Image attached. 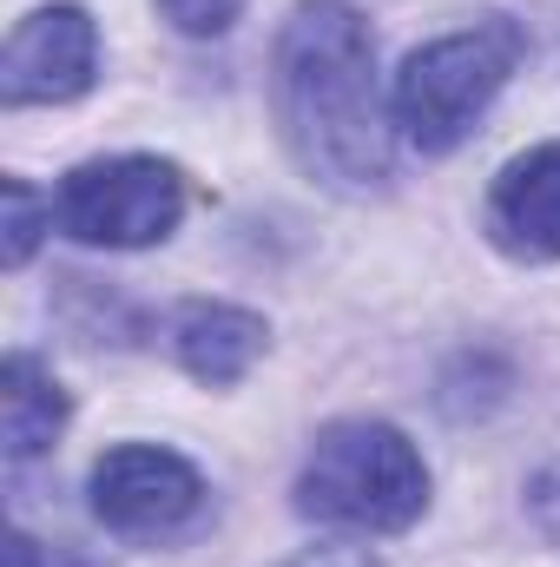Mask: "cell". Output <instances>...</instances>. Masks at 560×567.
I'll return each mask as SVG.
<instances>
[{
	"label": "cell",
	"mask_w": 560,
	"mask_h": 567,
	"mask_svg": "<svg viewBox=\"0 0 560 567\" xmlns=\"http://www.w3.org/2000/svg\"><path fill=\"white\" fill-rule=\"evenodd\" d=\"M271 106L290 158L330 192L390 178V120L376 100V40L350 0H297L271 47Z\"/></svg>",
	"instance_id": "1"
},
{
	"label": "cell",
	"mask_w": 560,
	"mask_h": 567,
	"mask_svg": "<svg viewBox=\"0 0 560 567\" xmlns=\"http://www.w3.org/2000/svg\"><path fill=\"white\" fill-rule=\"evenodd\" d=\"M422 508H428V468L403 429L350 416L310 442L297 475V515L350 535H403Z\"/></svg>",
	"instance_id": "2"
},
{
	"label": "cell",
	"mask_w": 560,
	"mask_h": 567,
	"mask_svg": "<svg viewBox=\"0 0 560 567\" xmlns=\"http://www.w3.org/2000/svg\"><path fill=\"white\" fill-rule=\"evenodd\" d=\"M521 53H528V33L515 20H481V27H462V33L416 47L396 73V93H390L403 140L428 158L455 152L475 133V120L495 106V93L515 80Z\"/></svg>",
	"instance_id": "3"
},
{
	"label": "cell",
	"mask_w": 560,
	"mask_h": 567,
	"mask_svg": "<svg viewBox=\"0 0 560 567\" xmlns=\"http://www.w3.org/2000/svg\"><path fill=\"white\" fill-rule=\"evenodd\" d=\"M185 218V178L165 158L120 152V158H86L60 178L53 192V225L80 245L100 251H139L172 238Z\"/></svg>",
	"instance_id": "4"
},
{
	"label": "cell",
	"mask_w": 560,
	"mask_h": 567,
	"mask_svg": "<svg viewBox=\"0 0 560 567\" xmlns=\"http://www.w3.org/2000/svg\"><path fill=\"white\" fill-rule=\"evenodd\" d=\"M205 502V482L185 455L172 449H152V442H126V449H106L93 462V515L126 535V542H158V535H178Z\"/></svg>",
	"instance_id": "5"
},
{
	"label": "cell",
	"mask_w": 560,
	"mask_h": 567,
	"mask_svg": "<svg viewBox=\"0 0 560 567\" xmlns=\"http://www.w3.org/2000/svg\"><path fill=\"white\" fill-rule=\"evenodd\" d=\"M100 73V27L86 7L73 0H53V7H33L13 33H7V53H0V100L7 106H60V100H80Z\"/></svg>",
	"instance_id": "6"
},
{
	"label": "cell",
	"mask_w": 560,
	"mask_h": 567,
	"mask_svg": "<svg viewBox=\"0 0 560 567\" xmlns=\"http://www.w3.org/2000/svg\"><path fill=\"white\" fill-rule=\"evenodd\" d=\"M481 231L515 265H554L560 258V140L528 145L521 158H508L495 172L488 205H481Z\"/></svg>",
	"instance_id": "7"
},
{
	"label": "cell",
	"mask_w": 560,
	"mask_h": 567,
	"mask_svg": "<svg viewBox=\"0 0 560 567\" xmlns=\"http://www.w3.org/2000/svg\"><path fill=\"white\" fill-rule=\"evenodd\" d=\"M265 317L258 310H238V303H211V297H191L178 317H172V350H178V363L198 377V383H211V390H225V383H238L258 357H265Z\"/></svg>",
	"instance_id": "8"
},
{
	"label": "cell",
	"mask_w": 560,
	"mask_h": 567,
	"mask_svg": "<svg viewBox=\"0 0 560 567\" xmlns=\"http://www.w3.org/2000/svg\"><path fill=\"white\" fill-rule=\"evenodd\" d=\"M0 416H7V455L13 462H33L53 449V435L66 429V390L27 357L13 350L0 363Z\"/></svg>",
	"instance_id": "9"
},
{
	"label": "cell",
	"mask_w": 560,
	"mask_h": 567,
	"mask_svg": "<svg viewBox=\"0 0 560 567\" xmlns=\"http://www.w3.org/2000/svg\"><path fill=\"white\" fill-rule=\"evenodd\" d=\"M40 245V192L27 178H7V271H20Z\"/></svg>",
	"instance_id": "10"
},
{
	"label": "cell",
	"mask_w": 560,
	"mask_h": 567,
	"mask_svg": "<svg viewBox=\"0 0 560 567\" xmlns=\"http://www.w3.org/2000/svg\"><path fill=\"white\" fill-rule=\"evenodd\" d=\"M158 13L191 33V40H211V33H231V20L245 13V0H158Z\"/></svg>",
	"instance_id": "11"
},
{
	"label": "cell",
	"mask_w": 560,
	"mask_h": 567,
	"mask_svg": "<svg viewBox=\"0 0 560 567\" xmlns=\"http://www.w3.org/2000/svg\"><path fill=\"white\" fill-rule=\"evenodd\" d=\"M528 508H535L541 535H548V542H560V449L541 462V475L528 482Z\"/></svg>",
	"instance_id": "12"
},
{
	"label": "cell",
	"mask_w": 560,
	"mask_h": 567,
	"mask_svg": "<svg viewBox=\"0 0 560 567\" xmlns=\"http://www.w3.org/2000/svg\"><path fill=\"white\" fill-rule=\"evenodd\" d=\"M290 567H383L370 548H343V542H330V548H310V555H297Z\"/></svg>",
	"instance_id": "13"
},
{
	"label": "cell",
	"mask_w": 560,
	"mask_h": 567,
	"mask_svg": "<svg viewBox=\"0 0 560 567\" xmlns=\"http://www.w3.org/2000/svg\"><path fill=\"white\" fill-rule=\"evenodd\" d=\"M7 555H13V567H33V561H40V555H33V542H27V535H13V548H7Z\"/></svg>",
	"instance_id": "14"
}]
</instances>
